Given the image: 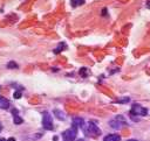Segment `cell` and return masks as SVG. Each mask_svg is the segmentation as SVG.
Returning <instances> with one entry per match:
<instances>
[{
  "instance_id": "6da1fadb",
  "label": "cell",
  "mask_w": 150,
  "mask_h": 141,
  "mask_svg": "<svg viewBox=\"0 0 150 141\" xmlns=\"http://www.w3.org/2000/svg\"><path fill=\"white\" fill-rule=\"evenodd\" d=\"M84 128V133L86 135H89V136H98L101 134V129L96 126V124L94 121H89L87 127H83Z\"/></svg>"
},
{
  "instance_id": "7a4b0ae2",
  "label": "cell",
  "mask_w": 150,
  "mask_h": 141,
  "mask_svg": "<svg viewBox=\"0 0 150 141\" xmlns=\"http://www.w3.org/2000/svg\"><path fill=\"white\" fill-rule=\"evenodd\" d=\"M76 135H77V127L75 126H71L70 128L66 129L62 133V138L64 141H74L76 139Z\"/></svg>"
},
{
  "instance_id": "3957f363",
  "label": "cell",
  "mask_w": 150,
  "mask_h": 141,
  "mask_svg": "<svg viewBox=\"0 0 150 141\" xmlns=\"http://www.w3.org/2000/svg\"><path fill=\"white\" fill-rule=\"evenodd\" d=\"M42 126H43V128L47 129V131H52V129L54 128L52 115H50L48 112H43V114H42Z\"/></svg>"
},
{
  "instance_id": "277c9868",
  "label": "cell",
  "mask_w": 150,
  "mask_h": 141,
  "mask_svg": "<svg viewBox=\"0 0 150 141\" xmlns=\"http://www.w3.org/2000/svg\"><path fill=\"white\" fill-rule=\"evenodd\" d=\"M109 125H110V127H112L115 129H118L122 126L127 125V122H125V119L122 115H117V117H115V119H112V120L109 121Z\"/></svg>"
},
{
  "instance_id": "5b68a950",
  "label": "cell",
  "mask_w": 150,
  "mask_h": 141,
  "mask_svg": "<svg viewBox=\"0 0 150 141\" xmlns=\"http://www.w3.org/2000/svg\"><path fill=\"white\" fill-rule=\"evenodd\" d=\"M130 113L134 114V115H142V117H144V115L148 114V110L145 107L141 106L139 104H134L131 110H130Z\"/></svg>"
},
{
  "instance_id": "8992f818",
  "label": "cell",
  "mask_w": 150,
  "mask_h": 141,
  "mask_svg": "<svg viewBox=\"0 0 150 141\" xmlns=\"http://www.w3.org/2000/svg\"><path fill=\"white\" fill-rule=\"evenodd\" d=\"M73 126H75V127H84V120L82 119V118H79V117H75L74 119H73Z\"/></svg>"
},
{
  "instance_id": "52a82bcc",
  "label": "cell",
  "mask_w": 150,
  "mask_h": 141,
  "mask_svg": "<svg viewBox=\"0 0 150 141\" xmlns=\"http://www.w3.org/2000/svg\"><path fill=\"white\" fill-rule=\"evenodd\" d=\"M103 141H121V136L118 134H108L104 136Z\"/></svg>"
},
{
  "instance_id": "ba28073f",
  "label": "cell",
  "mask_w": 150,
  "mask_h": 141,
  "mask_svg": "<svg viewBox=\"0 0 150 141\" xmlns=\"http://www.w3.org/2000/svg\"><path fill=\"white\" fill-rule=\"evenodd\" d=\"M8 107H9V101H8L6 98L0 97V108H2V110H7Z\"/></svg>"
},
{
  "instance_id": "9c48e42d",
  "label": "cell",
  "mask_w": 150,
  "mask_h": 141,
  "mask_svg": "<svg viewBox=\"0 0 150 141\" xmlns=\"http://www.w3.org/2000/svg\"><path fill=\"white\" fill-rule=\"evenodd\" d=\"M54 114H55V117H56L57 119H60V120H64V119H66V114H64L62 111H60V110H54Z\"/></svg>"
},
{
  "instance_id": "30bf717a",
  "label": "cell",
  "mask_w": 150,
  "mask_h": 141,
  "mask_svg": "<svg viewBox=\"0 0 150 141\" xmlns=\"http://www.w3.org/2000/svg\"><path fill=\"white\" fill-rule=\"evenodd\" d=\"M63 49H66V43H64V42L60 43V44L57 45V48L54 50V52H55V54H59V52H60L61 50H63Z\"/></svg>"
},
{
  "instance_id": "8fae6325",
  "label": "cell",
  "mask_w": 150,
  "mask_h": 141,
  "mask_svg": "<svg viewBox=\"0 0 150 141\" xmlns=\"http://www.w3.org/2000/svg\"><path fill=\"white\" fill-rule=\"evenodd\" d=\"M83 2H84V0H71V1H70V3H71V6H73V7L80 6V5H82Z\"/></svg>"
},
{
  "instance_id": "7c38bea8",
  "label": "cell",
  "mask_w": 150,
  "mask_h": 141,
  "mask_svg": "<svg viewBox=\"0 0 150 141\" xmlns=\"http://www.w3.org/2000/svg\"><path fill=\"white\" fill-rule=\"evenodd\" d=\"M7 68H8V69H16V68H18V64H16L15 62H13V61H12V62H8Z\"/></svg>"
},
{
  "instance_id": "4fadbf2b",
  "label": "cell",
  "mask_w": 150,
  "mask_h": 141,
  "mask_svg": "<svg viewBox=\"0 0 150 141\" xmlns=\"http://www.w3.org/2000/svg\"><path fill=\"white\" fill-rule=\"evenodd\" d=\"M14 124H16V125L22 124V118H20L19 115H14Z\"/></svg>"
},
{
  "instance_id": "5bb4252c",
  "label": "cell",
  "mask_w": 150,
  "mask_h": 141,
  "mask_svg": "<svg viewBox=\"0 0 150 141\" xmlns=\"http://www.w3.org/2000/svg\"><path fill=\"white\" fill-rule=\"evenodd\" d=\"M80 75H81L82 77H87V76H88V70H87L86 68H82V69L80 70Z\"/></svg>"
},
{
  "instance_id": "9a60e30c",
  "label": "cell",
  "mask_w": 150,
  "mask_h": 141,
  "mask_svg": "<svg viewBox=\"0 0 150 141\" xmlns=\"http://www.w3.org/2000/svg\"><path fill=\"white\" fill-rule=\"evenodd\" d=\"M129 100H130V98L127 97V98H121V99L116 100V103H117V104H124V103H128Z\"/></svg>"
},
{
  "instance_id": "2e32d148",
  "label": "cell",
  "mask_w": 150,
  "mask_h": 141,
  "mask_svg": "<svg viewBox=\"0 0 150 141\" xmlns=\"http://www.w3.org/2000/svg\"><path fill=\"white\" fill-rule=\"evenodd\" d=\"M14 98H16V99L21 98V92H20V91H15V92H14Z\"/></svg>"
},
{
  "instance_id": "e0dca14e",
  "label": "cell",
  "mask_w": 150,
  "mask_h": 141,
  "mask_svg": "<svg viewBox=\"0 0 150 141\" xmlns=\"http://www.w3.org/2000/svg\"><path fill=\"white\" fill-rule=\"evenodd\" d=\"M12 113H13V115H18V110H15V108H14V110L12 111Z\"/></svg>"
},
{
  "instance_id": "ac0fdd59",
  "label": "cell",
  "mask_w": 150,
  "mask_h": 141,
  "mask_svg": "<svg viewBox=\"0 0 150 141\" xmlns=\"http://www.w3.org/2000/svg\"><path fill=\"white\" fill-rule=\"evenodd\" d=\"M7 141H15V139L14 138H9V139H7Z\"/></svg>"
},
{
  "instance_id": "d6986e66",
  "label": "cell",
  "mask_w": 150,
  "mask_h": 141,
  "mask_svg": "<svg viewBox=\"0 0 150 141\" xmlns=\"http://www.w3.org/2000/svg\"><path fill=\"white\" fill-rule=\"evenodd\" d=\"M127 141H138V140H136V139H129V140H127Z\"/></svg>"
},
{
  "instance_id": "ffe728a7",
  "label": "cell",
  "mask_w": 150,
  "mask_h": 141,
  "mask_svg": "<svg viewBox=\"0 0 150 141\" xmlns=\"http://www.w3.org/2000/svg\"><path fill=\"white\" fill-rule=\"evenodd\" d=\"M146 7H148V8H150V1H148V2H146Z\"/></svg>"
},
{
  "instance_id": "44dd1931",
  "label": "cell",
  "mask_w": 150,
  "mask_h": 141,
  "mask_svg": "<svg viewBox=\"0 0 150 141\" xmlns=\"http://www.w3.org/2000/svg\"><path fill=\"white\" fill-rule=\"evenodd\" d=\"M0 141H7L6 139H4V138H0Z\"/></svg>"
},
{
  "instance_id": "7402d4cb",
  "label": "cell",
  "mask_w": 150,
  "mask_h": 141,
  "mask_svg": "<svg viewBox=\"0 0 150 141\" xmlns=\"http://www.w3.org/2000/svg\"><path fill=\"white\" fill-rule=\"evenodd\" d=\"M1 129H2V125H1V122H0V132H1Z\"/></svg>"
},
{
  "instance_id": "603a6c76",
  "label": "cell",
  "mask_w": 150,
  "mask_h": 141,
  "mask_svg": "<svg viewBox=\"0 0 150 141\" xmlns=\"http://www.w3.org/2000/svg\"><path fill=\"white\" fill-rule=\"evenodd\" d=\"M76 141H84L83 139H79V140H76Z\"/></svg>"
}]
</instances>
